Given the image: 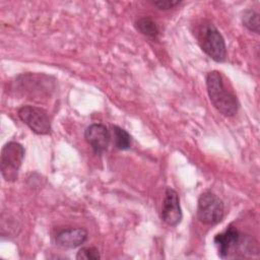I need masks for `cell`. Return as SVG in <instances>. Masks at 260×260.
<instances>
[{"mask_svg": "<svg viewBox=\"0 0 260 260\" xmlns=\"http://www.w3.org/2000/svg\"><path fill=\"white\" fill-rule=\"evenodd\" d=\"M206 88L211 104L220 114L232 117L238 112V99L226 89L223 77L219 71L213 70L208 72L206 75Z\"/></svg>", "mask_w": 260, "mask_h": 260, "instance_id": "obj_1", "label": "cell"}, {"mask_svg": "<svg viewBox=\"0 0 260 260\" xmlns=\"http://www.w3.org/2000/svg\"><path fill=\"white\" fill-rule=\"evenodd\" d=\"M213 241L217 248V254L222 259L234 257L236 254L244 251L247 252L252 250L251 242H249L244 235L232 224L229 225L224 232L217 234Z\"/></svg>", "mask_w": 260, "mask_h": 260, "instance_id": "obj_2", "label": "cell"}, {"mask_svg": "<svg viewBox=\"0 0 260 260\" xmlns=\"http://www.w3.org/2000/svg\"><path fill=\"white\" fill-rule=\"evenodd\" d=\"M198 42L202 51L215 62H222L226 55V46L222 35L212 24L201 26L198 34Z\"/></svg>", "mask_w": 260, "mask_h": 260, "instance_id": "obj_3", "label": "cell"}, {"mask_svg": "<svg viewBox=\"0 0 260 260\" xmlns=\"http://www.w3.org/2000/svg\"><path fill=\"white\" fill-rule=\"evenodd\" d=\"M24 154V147L16 141H9L2 147L0 168L1 175L6 182H14L17 180Z\"/></svg>", "mask_w": 260, "mask_h": 260, "instance_id": "obj_4", "label": "cell"}, {"mask_svg": "<svg viewBox=\"0 0 260 260\" xmlns=\"http://www.w3.org/2000/svg\"><path fill=\"white\" fill-rule=\"evenodd\" d=\"M224 216V206L222 200L210 191H206L200 195L197 204L198 219L209 225L216 224L222 220Z\"/></svg>", "mask_w": 260, "mask_h": 260, "instance_id": "obj_5", "label": "cell"}, {"mask_svg": "<svg viewBox=\"0 0 260 260\" xmlns=\"http://www.w3.org/2000/svg\"><path fill=\"white\" fill-rule=\"evenodd\" d=\"M17 115L19 119L36 134L47 135L51 133V121L48 113L36 106H22L19 108Z\"/></svg>", "mask_w": 260, "mask_h": 260, "instance_id": "obj_6", "label": "cell"}, {"mask_svg": "<svg viewBox=\"0 0 260 260\" xmlns=\"http://www.w3.org/2000/svg\"><path fill=\"white\" fill-rule=\"evenodd\" d=\"M161 219L171 226L178 225L183 217L180 198L173 188H167L161 207Z\"/></svg>", "mask_w": 260, "mask_h": 260, "instance_id": "obj_7", "label": "cell"}, {"mask_svg": "<svg viewBox=\"0 0 260 260\" xmlns=\"http://www.w3.org/2000/svg\"><path fill=\"white\" fill-rule=\"evenodd\" d=\"M84 138L96 154H102L108 149L111 140V131L102 123L90 124L84 131Z\"/></svg>", "mask_w": 260, "mask_h": 260, "instance_id": "obj_8", "label": "cell"}, {"mask_svg": "<svg viewBox=\"0 0 260 260\" xmlns=\"http://www.w3.org/2000/svg\"><path fill=\"white\" fill-rule=\"evenodd\" d=\"M88 237V233L83 228H69L59 231L55 236V243L65 249H74L81 246Z\"/></svg>", "mask_w": 260, "mask_h": 260, "instance_id": "obj_9", "label": "cell"}, {"mask_svg": "<svg viewBox=\"0 0 260 260\" xmlns=\"http://www.w3.org/2000/svg\"><path fill=\"white\" fill-rule=\"evenodd\" d=\"M111 137H113L114 145L117 149L126 150L130 147L131 136L125 129L117 125H113L111 127Z\"/></svg>", "mask_w": 260, "mask_h": 260, "instance_id": "obj_10", "label": "cell"}, {"mask_svg": "<svg viewBox=\"0 0 260 260\" xmlns=\"http://www.w3.org/2000/svg\"><path fill=\"white\" fill-rule=\"evenodd\" d=\"M137 29L146 38L150 39L151 41H156L159 35V30L155 24V22L147 16L141 17L136 21Z\"/></svg>", "mask_w": 260, "mask_h": 260, "instance_id": "obj_11", "label": "cell"}, {"mask_svg": "<svg viewBox=\"0 0 260 260\" xmlns=\"http://www.w3.org/2000/svg\"><path fill=\"white\" fill-rule=\"evenodd\" d=\"M242 23L250 31L259 34V14L256 11L252 9L245 10L242 15Z\"/></svg>", "mask_w": 260, "mask_h": 260, "instance_id": "obj_12", "label": "cell"}, {"mask_svg": "<svg viewBox=\"0 0 260 260\" xmlns=\"http://www.w3.org/2000/svg\"><path fill=\"white\" fill-rule=\"evenodd\" d=\"M75 258L77 260H99L101 259V255L96 248L84 247L77 252Z\"/></svg>", "mask_w": 260, "mask_h": 260, "instance_id": "obj_13", "label": "cell"}, {"mask_svg": "<svg viewBox=\"0 0 260 260\" xmlns=\"http://www.w3.org/2000/svg\"><path fill=\"white\" fill-rule=\"evenodd\" d=\"M181 1L179 0H158V1H153V5H155L157 8L161 10H167L174 8L175 6L179 5Z\"/></svg>", "mask_w": 260, "mask_h": 260, "instance_id": "obj_14", "label": "cell"}]
</instances>
